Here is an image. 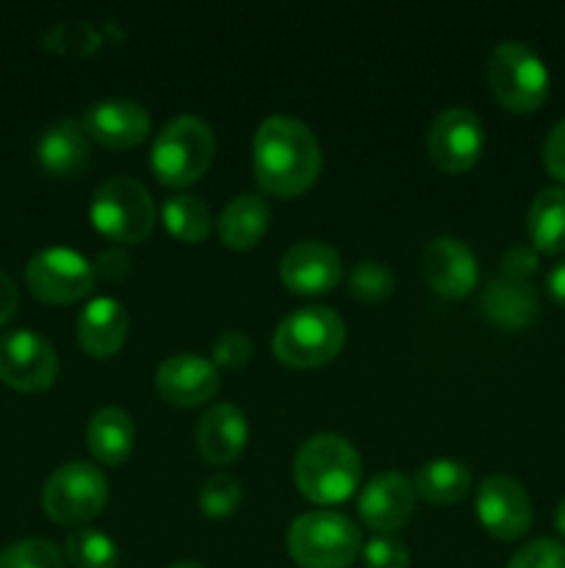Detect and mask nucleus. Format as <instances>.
I'll return each mask as SVG.
<instances>
[{"mask_svg": "<svg viewBox=\"0 0 565 568\" xmlns=\"http://www.w3.org/2000/svg\"><path fill=\"white\" fill-rule=\"evenodd\" d=\"M255 181L275 197H299L321 172V148L314 131L294 116L275 114L255 131Z\"/></svg>", "mask_w": 565, "mask_h": 568, "instance_id": "nucleus-1", "label": "nucleus"}, {"mask_svg": "<svg viewBox=\"0 0 565 568\" xmlns=\"http://www.w3.org/2000/svg\"><path fill=\"white\" fill-rule=\"evenodd\" d=\"M360 455L347 438L336 433H319L299 447L294 460V480L299 494L314 505H341L358 491Z\"/></svg>", "mask_w": 565, "mask_h": 568, "instance_id": "nucleus-2", "label": "nucleus"}, {"mask_svg": "<svg viewBox=\"0 0 565 568\" xmlns=\"http://www.w3.org/2000/svg\"><path fill=\"white\" fill-rule=\"evenodd\" d=\"M347 342L343 320L332 308L310 305L297 308L277 325L271 349L280 364L291 369H316L336 358Z\"/></svg>", "mask_w": 565, "mask_h": 568, "instance_id": "nucleus-3", "label": "nucleus"}, {"mask_svg": "<svg viewBox=\"0 0 565 568\" xmlns=\"http://www.w3.org/2000/svg\"><path fill=\"white\" fill-rule=\"evenodd\" d=\"M286 544L299 568H349L363 549L358 525L338 510H314L294 519Z\"/></svg>", "mask_w": 565, "mask_h": 568, "instance_id": "nucleus-4", "label": "nucleus"}, {"mask_svg": "<svg viewBox=\"0 0 565 568\" xmlns=\"http://www.w3.org/2000/svg\"><path fill=\"white\" fill-rule=\"evenodd\" d=\"M216 153V139L208 122L199 116L183 114L166 122L155 136L150 166L153 175L170 189H186L208 172Z\"/></svg>", "mask_w": 565, "mask_h": 568, "instance_id": "nucleus-5", "label": "nucleus"}, {"mask_svg": "<svg viewBox=\"0 0 565 568\" xmlns=\"http://www.w3.org/2000/svg\"><path fill=\"white\" fill-rule=\"evenodd\" d=\"M487 83L499 103L513 114L541 109L552 89L546 64L524 42H502L487 59Z\"/></svg>", "mask_w": 565, "mask_h": 568, "instance_id": "nucleus-6", "label": "nucleus"}, {"mask_svg": "<svg viewBox=\"0 0 565 568\" xmlns=\"http://www.w3.org/2000/svg\"><path fill=\"white\" fill-rule=\"evenodd\" d=\"M89 216L100 236L116 244H138L153 231V194L133 178H109L94 192Z\"/></svg>", "mask_w": 565, "mask_h": 568, "instance_id": "nucleus-7", "label": "nucleus"}, {"mask_svg": "<svg viewBox=\"0 0 565 568\" xmlns=\"http://www.w3.org/2000/svg\"><path fill=\"white\" fill-rule=\"evenodd\" d=\"M109 503V480L97 466L72 464L59 466L42 488V508L55 525H86L97 519Z\"/></svg>", "mask_w": 565, "mask_h": 568, "instance_id": "nucleus-8", "label": "nucleus"}, {"mask_svg": "<svg viewBox=\"0 0 565 568\" xmlns=\"http://www.w3.org/2000/svg\"><path fill=\"white\" fill-rule=\"evenodd\" d=\"M94 266L70 247L39 250L25 266V283L31 294L50 305H70L94 288Z\"/></svg>", "mask_w": 565, "mask_h": 568, "instance_id": "nucleus-9", "label": "nucleus"}, {"mask_svg": "<svg viewBox=\"0 0 565 568\" xmlns=\"http://www.w3.org/2000/svg\"><path fill=\"white\" fill-rule=\"evenodd\" d=\"M59 375L53 344L33 331H11L0 336V381L22 394L48 392Z\"/></svg>", "mask_w": 565, "mask_h": 568, "instance_id": "nucleus-10", "label": "nucleus"}, {"mask_svg": "<svg viewBox=\"0 0 565 568\" xmlns=\"http://www.w3.org/2000/svg\"><path fill=\"white\" fill-rule=\"evenodd\" d=\"M485 148V128L471 109H446L432 120L427 150L432 164L449 175L471 170Z\"/></svg>", "mask_w": 565, "mask_h": 568, "instance_id": "nucleus-11", "label": "nucleus"}, {"mask_svg": "<svg viewBox=\"0 0 565 568\" xmlns=\"http://www.w3.org/2000/svg\"><path fill=\"white\" fill-rule=\"evenodd\" d=\"M476 519L499 541H515L532 527L530 494L513 477H485L476 488Z\"/></svg>", "mask_w": 565, "mask_h": 568, "instance_id": "nucleus-12", "label": "nucleus"}, {"mask_svg": "<svg viewBox=\"0 0 565 568\" xmlns=\"http://www.w3.org/2000/svg\"><path fill=\"white\" fill-rule=\"evenodd\" d=\"M421 272L435 294L446 300L469 297L480 281V266L469 244L458 239H432L421 253Z\"/></svg>", "mask_w": 565, "mask_h": 568, "instance_id": "nucleus-13", "label": "nucleus"}, {"mask_svg": "<svg viewBox=\"0 0 565 568\" xmlns=\"http://www.w3.org/2000/svg\"><path fill=\"white\" fill-rule=\"evenodd\" d=\"M341 255L325 242H299L282 255L280 281L291 294L319 297L341 283Z\"/></svg>", "mask_w": 565, "mask_h": 568, "instance_id": "nucleus-14", "label": "nucleus"}, {"mask_svg": "<svg viewBox=\"0 0 565 568\" xmlns=\"http://www.w3.org/2000/svg\"><path fill=\"white\" fill-rule=\"evenodd\" d=\"M155 388L161 399L177 408H194L208 403L219 392V372L214 361L203 355L181 353L166 358L155 372Z\"/></svg>", "mask_w": 565, "mask_h": 568, "instance_id": "nucleus-15", "label": "nucleus"}, {"mask_svg": "<svg viewBox=\"0 0 565 568\" xmlns=\"http://www.w3.org/2000/svg\"><path fill=\"white\" fill-rule=\"evenodd\" d=\"M360 519L380 536L399 530L410 521L415 510V488L399 471H382L366 483L358 499Z\"/></svg>", "mask_w": 565, "mask_h": 568, "instance_id": "nucleus-16", "label": "nucleus"}, {"mask_svg": "<svg viewBox=\"0 0 565 568\" xmlns=\"http://www.w3.org/2000/svg\"><path fill=\"white\" fill-rule=\"evenodd\" d=\"M81 125L92 142L111 150L136 148L150 136V114L133 100H103L89 105Z\"/></svg>", "mask_w": 565, "mask_h": 568, "instance_id": "nucleus-17", "label": "nucleus"}, {"mask_svg": "<svg viewBox=\"0 0 565 568\" xmlns=\"http://www.w3.org/2000/svg\"><path fill=\"white\" fill-rule=\"evenodd\" d=\"M247 438V416L230 403L214 405V408L205 410L197 422V430H194L199 455L214 466H227L242 458Z\"/></svg>", "mask_w": 565, "mask_h": 568, "instance_id": "nucleus-18", "label": "nucleus"}, {"mask_svg": "<svg viewBox=\"0 0 565 568\" xmlns=\"http://www.w3.org/2000/svg\"><path fill=\"white\" fill-rule=\"evenodd\" d=\"M78 344L92 358H111L125 344L131 331V316L125 305L111 297H97L78 316Z\"/></svg>", "mask_w": 565, "mask_h": 568, "instance_id": "nucleus-19", "label": "nucleus"}, {"mask_svg": "<svg viewBox=\"0 0 565 568\" xmlns=\"http://www.w3.org/2000/svg\"><path fill=\"white\" fill-rule=\"evenodd\" d=\"M89 155H92L89 136L75 120L53 122L37 142L39 164L55 178H75L78 172L86 170Z\"/></svg>", "mask_w": 565, "mask_h": 568, "instance_id": "nucleus-20", "label": "nucleus"}, {"mask_svg": "<svg viewBox=\"0 0 565 568\" xmlns=\"http://www.w3.org/2000/svg\"><path fill=\"white\" fill-rule=\"evenodd\" d=\"M133 419L122 408H103L89 419L86 447L103 466H122L133 453Z\"/></svg>", "mask_w": 565, "mask_h": 568, "instance_id": "nucleus-21", "label": "nucleus"}, {"mask_svg": "<svg viewBox=\"0 0 565 568\" xmlns=\"http://www.w3.org/2000/svg\"><path fill=\"white\" fill-rule=\"evenodd\" d=\"M269 227V205L258 194H242L230 200L219 216V239L227 250H253Z\"/></svg>", "mask_w": 565, "mask_h": 568, "instance_id": "nucleus-22", "label": "nucleus"}, {"mask_svg": "<svg viewBox=\"0 0 565 568\" xmlns=\"http://www.w3.org/2000/svg\"><path fill=\"white\" fill-rule=\"evenodd\" d=\"M530 242L537 253H565V189H543L535 194L526 216Z\"/></svg>", "mask_w": 565, "mask_h": 568, "instance_id": "nucleus-23", "label": "nucleus"}, {"mask_svg": "<svg viewBox=\"0 0 565 568\" xmlns=\"http://www.w3.org/2000/svg\"><path fill=\"white\" fill-rule=\"evenodd\" d=\"M415 497L427 499L430 505H454L471 491L469 466L452 458H438L415 471Z\"/></svg>", "mask_w": 565, "mask_h": 568, "instance_id": "nucleus-24", "label": "nucleus"}, {"mask_svg": "<svg viewBox=\"0 0 565 568\" xmlns=\"http://www.w3.org/2000/svg\"><path fill=\"white\" fill-rule=\"evenodd\" d=\"M485 311L496 325L515 331V327H524L535 320L537 300L524 281L504 277V281L491 283V288H487Z\"/></svg>", "mask_w": 565, "mask_h": 568, "instance_id": "nucleus-25", "label": "nucleus"}, {"mask_svg": "<svg viewBox=\"0 0 565 568\" xmlns=\"http://www.w3.org/2000/svg\"><path fill=\"white\" fill-rule=\"evenodd\" d=\"M161 222L172 239L186 244L205 242L210 233L208 205L192 194H175V197L166 200L164 209H161Z\"/></svg>", "mask_w": 565, "mask_h": 568, "instance_id": "nucleus-26", "label": "nucleus"}, {"mask_svg": "<svg viewBox=\"0 0 565 568\" xmlns=\"http://www.w3.org/2000/svg\"><path fill=\"white\" fill-rule=\"evenodd\" d=\"M64 558L75 568H116L120 549L103 530L81 527V530L66 536Z\"/></svg>", "mask_w": 565, "mask_h": 568, "instance_id": "nucleus-27", "label": "nucleus"}, {"mask_svg": "<svg viewBox=\"0 0 565 568\" xmlns=\"http://www.w3.org/2000/svg\"><path fill=\"white\" fill-rule=\"evenodd\" d=\"M44 48L53 50V53L61 55H86L94 53V50L103 44V37L94 31L92 22H83V20H66L59 22V26L50 28L44 33Z\"/></svg>", "mask_w": 565, "mask_h": 568, "instance_id": "nucleus-28", "label": "nucleus"}, {"mask_svg": "<svg viewBox=\"0 0 565 568\" xmlns=\"http://www.w3.org/2000/svg\"><path fill=\"white\" fill-rule=\"evenodd\" d=\"M397 288V277L380 261H360L349 275V292L360 303H382Z\"/></svg>", "mask_w": 565, "mask_h": 568, "instance_id": "nucleus-29", "label": "nucleus"}, {"mask_svg": "<svg viewBox=\"0 0 565 568\" xmlns=\"http://www.w3.org/2000/svg\"><path fill=\"white\" fill-rule=\"evenodd\" d=\"M199 510H203L208 519H227L238 510L242 505L244 491L242 483L233 475H214L203 483L199 488Z\"/></svg>", "mask_w": 565, "mask_h": 568, "instance_id": "nucleus-30", "label": "nucleus"}, {"mask_svg": "<svg viewBox=\"0 0 565 568\" xmlns=\"http://www.w3.org/2000/svg\"><path fill=\"white\" fill-rule=\"evenodd\" d=\"M0 568H64V555L44 538H25L0 552Z\"/></svg>", "mask_w": 565, "mask_h": 568, "instance_id": "nucleus-31", "label": "nucleus"}, {"mask_svg": "<svg viewBox=\"0 0 565 568\" xmlns=\"http://www.w3.org/2000/svg\"><path fill=\"white\" fill-rule=\"evenodd\" d=\"M507 568H565V544L537 538L510 558Z\"/></svg>", "mask_w": 565, "mask_h": 568, "instance_id": "nucleus-32", "label": "nucleus"}, {"mask_svg": "<svg viewBox=\"0 0 565 568\" xmlns=\"http://www.w3.org/2000/svg\"><path fill=\"white\" fill-rule=\"evenodd\" d=\"M366 568H408L410 552L399 538L393 536H374L360 549Z\"/></svg>", "mask_w": 565, "mask_h": 568, "instance_id": "nucleus-33", "label": "nucleus"}, {"mask_svg": "<svg viewBox=\"0 0 565 568\" xmlns=\"http://www.w3.org/2000/svg\"><path fill=\"white\" fill-rule=\"evenodd\" d=\"M253 358V342L247 333L227 331L214 342V364L222 369H242Z\"/></svg>", "mask_w": 565, "mask_h": 568, "instance_id": "nucleus-34", "label": "nucleus"}, {"mask_svg": "<svg viewBox=\"0 0 565 568\" xmlns=\"http://www.w3.org/2000/svg\"><path fill=\"white\" fill-rule=\"evenodd\" d=\"M543 166H546L548 175L565 183V120H559L548 131L546 144H543Z\"/></svg>", "mask_w": 565, "mask_h": 568, "instance_id": "nucleus-35", "label": "nucleus"}, {"mask_svg": "<svg viewBox=\"0 0 565 568\" xmlns=\"http://www.w3.org/2000/svg\"><path fill=\"white\" fill-rule=\"evenodd\" d=\"M94 277H105V281H122L131 272V258L122 247H109L97 255L94 261Z\"/></svg>", "mask_w": 565, "mask_h": 568, "instance_id": "nucleus-36", "label": "nucleus"}, {"mask_svg": "<svg viewBox=\"0 0 565 568\" xmlns=\"http://www.w3.org/2000/svg\"><path fill=\"white\" fill-rule=\"evenodd\" d=\"M535 266H537L535 253H530V250L524 247L510 250L507 258H504V272H507V277H513V281H524L526 275L535 272Z\"/></svg>", "mask_w": 565, "mask_h": 568, "instance_id": "nucleus-37", "label": "nucleus"}, {"mask_svg": "<svg viewBox=\"0 0 565 568\" xmlns=\"http://www.w3.org/2000/svg\"><path fill=\"white\" fill-rule=\"evenodd\" d=\"M17 305H20V294H17L14 281L6 272H0V327L14 316Z\"/></svg>", "mask_w": 565, "mask_h": 568, "instance_id": "nucleus-38", "label": "nucleus"}, {"mask_svg": "<svg viewBox=\"0 0 565 568\" xmlns=\"http://www.w3.org/2000/svg\"><path fill=\"white\" fill-rule=\"evenodd\" d=\"M546 288L548 297H552L559 308H565V258L552 266V272H548L546 277Z\"/></svg>", "mask_w": 565, "mask_h": 568, "instance_id": "nucleus-39", "label": "nucleus"}, {"mask_svg": "<svg viewBox=\"0 0 565 568\" xmlns=\"http://www.w3.org/2000/svg\"><path fill=\"white\" fill-rule=\"evenodd\" d=\"M554 527H557L559 536L565 538V499L557 505V510H554Z\"/></svg>", "mask_w": 565, "mask_h": 568, "instance_id": "nucleus-40", "label": "nucleus"}, {"mask_svg": "<svg viewBox=\"0 0 565 568\" xmlns=\"http://www.w3.org/2000/svg\"><path fill=\"white\" fill-rule=\"evenodd\" d=\"M170 568H205V566L194 564V560H181V564H175V566H170Z\"/></svg>", "mask_w": 565, "mask_h": 568, "instance_id": "nucleus-41", "label": "nucleus"}]
</instances>
